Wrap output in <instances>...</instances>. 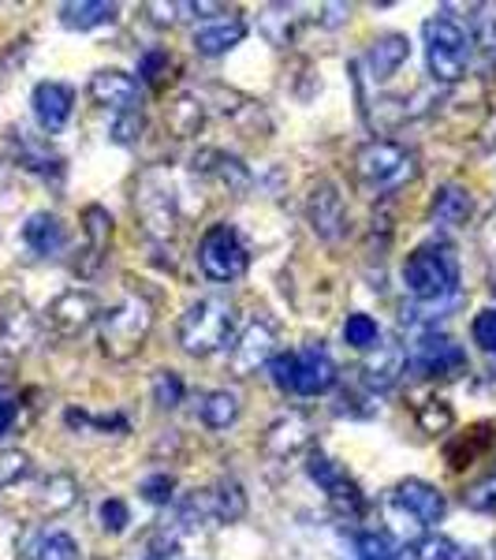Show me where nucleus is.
Listing matches in <instances>:
<instances>
[{"mask_svg": "<svg viewBox=\"0 0 496 560\" xmlns=\"http://www.w3.org/2000/svg\"><path fill=\"white\" fill-rule=\"evenodd\" d=\"M131 292L123 303L108 306L102 314V332H97V345L108 359L116 363H128L131 355H139V348L146 345L150 329H153V303L142 288H134V280H128Z\"/></svg>", "mask_w": 496, "mask_h": 560, "instance_id": "1", "label": "nucleus"}, {"mask_svg": "<svg viewBox=\"0 0 496 560\" xmlns=\"http://www.w3.org/2000/svg\"><path fill=\"white\" fill-rule=\"evenodd\" d=\"M403 284H408V292L422 303L452 300L459 288V258H456L452 243L437 240V243H422L418 250H411L408 261H403Z\"/></svg>", "mask_w": 496, "mask_h": 560, "instance_id": "2", "label": "nucleus"}, {"mask_svg": "<svg viewBox=\"0 0 496 560\" xmlns=\"http://www.w3.org/2000/svg\"><path fill=\"white\" fill-rule=\"evenodd\" d=\"M422 38H426V65L437 83H459L471 68L474 57V38L456 15L437 12L429 15L422 26Z\"/></svg>", "mask_w": 496, "mask_h": 560, "instance_id": "3", "label": "nucleus"}, {"mask_svg": "<svg viewBox=\"0 0 496 560\" xmlns=\"http://www.w3.org/2000/svg\"><path fill=\"white\" fill-rule=\"evenodd\" d=\"M236 332V311L232 303L216 300V295H205V300L191 303L179 318V348L187 355H213L232 340Z\"/></svg>", "mask_w": 496, "mask_h": 560, "instance_id": "4", "label": "nucleus"}, {"mask_svg": "<svg viewBox=\"0 0 496 560\" xmlns=\"http://www.w3.org/2000/svg\"><path fill=\"white\" fill-rule=\"evenodd\" d=\"M355 176L366 191L385 195L418 176V158H414L408 147H400V142L377 139V142H366V147L355 153Z\"/></svg>", "mask_w": 496, "mask_h": 560, "instance_id": "5", "label": "nucleus"}, {"mask_svg": "<svg viewBox=\"0 0 496 560\" xmlns=\"http://www.w3.org/2000/svg\"><path fill=\"white\" fill-rule=\"evenodd\" d=\"M273 385L284 388V393H295V396H321L336 385V363L329 359V351L310 345L303 351H284L276 355L273 363Z\"/></svg>", "mask_w": 496, "mask_h": 560, "instance_id": "6", "label": "nucleus"}, {"mask_svg": "<svg viewBox=\"0 0 496 560\" xmlns=\"http://www.w3.org/2000/svg\"><path fill=\"white\" fill-rule=\"evenodd\" d=\"M198 266H202L205 277L221 280V284L247 273L250 250H247V243H243L236 224L221 221V224H210V229H205L202 243H198Z\"/></svg>", "mask_w": 496, "mask_h": 560, "instance_id": "7", "label": "nucleus"}, {"mask_svg": "<svg viewBox=\"0 0 496 560\" xmlns=\"http://www.w3.org/2000/svg\"><path fill=\"white\" fill-rule=\"evenodd\" d=\"M134 213L153 240H168L176 232V191L165 168L142 173L139 187H134Z\"/></svg>", "mask_w": 496, "mask_h": 560, "instance_id": "8", "label": "nucleus"}, {"mask_svg": "<svg viewBox=\"0 0 496 560\" xmlns=\"http://www.w3.org/2000/svg\"><path fill=\"white\" fill-rule=\"evenodd\" d=\"M247 512V493L236 478H221L210 490H198L184 504V523H236Z\"/></svg>", "mask_w": 496, "mask_h": 560, "instance_id": "9", "label": "nucleus"}, {"mask_svg": "<svg viewBox=\"0 0 496 560\" xmlns=\"http://www.w3.org/2000/svg\"><path fill=\"white\" fill-rule=\"evenodd\" d=\"M408 366L418 377H456L467 370V351L448 337L426 332L422 340H414L408 351Z\"/></svg>", "mask_w": 496, "mask_h": 560, "instance_id": "10", "label": "nucleus"}, {"mask_svg": "<svg viewBox=\"0 0 496 560\" xmlns=\"http://www.w3.org/2000/svg\"><path fill=\"white\" fill-rule=\"evenodd\" d=\"M306 471H310L314 482H318L321 490L329 493L332 509H336L340 516H363L366 497H363V490H358L355 478H351V475L344 471V467L336 464V459L314 453V456H310V464H306Z\"/></svg>", "mask_w": 496, "mask_h": 560, "instance_id": "11", "label": "nucleus"}, {"mask_svg": "<svg viewBox=\"0 0 496 560\" xmlns=\"http://www.w3.org/2000/svg\"><path fill=\"white\" fill-rule=\"evenodd\" d=\"M273 348H276V329L269 322H250L247 329L239 332V340L228 351V370L236 377H250L258 374V366L273 363Z\"/></svg>", "mask_w": 496, "mask_h": 560, "instance_id": "12", "label": "nucleus"}, {"mask_svg": "<svg viewBox=\"0 0 496 560\" xmlns=\"http://www.w3.org/2000/svg\"><path fill=\"white\" fill-rule=\"evenodd\" d=\"M314 438H318V430H314V422L306 419L303 411H287L281 419L273 422V427L265 430V438H261V448H265L269 456L276 459H292L306 453V448L314 445Z\"/></svg>", "mask_w": 496, "mask_h": 560, "instance_id": "13", "label": "nucleus"}, {"mask_svg": "<svg viewBox=\"0 0 496 560\" xmlns=\"http://www.w3.org/2000/svg\"><path fill=\"white\" fill-rule=\"evenodd\" d=\"M97 300L90 292H64L57 295V300L49 303V311H45V322H49V329L57 332V337H79V332L86 329L90 322L97 318Z\"/></svg>", "mask_w": 496, "mask_h": 560, "instance_id": "14", "label": "nucleus"}, {"mask_svg": "<svg viewBox=\"0 0 496 560\" xmlns=\"http://www.w3.org/2000/svg\"><path fill=\"white\" fill-rule=\"evenodd\" d=\"M496 453V422H474L471 430L456 433L445 445V464L452 471H467V467L482 464Z\"/></svg>", "mask_w": 496, "mask_h": 560, "instance_id": "15", "label": "nucleus"}, {"mask_svg": "<svg viewBox=\"0 0 496 560\" xmlns=\"http://www.w3.org/2000/svg\"><path fill=\"white\" fill-rule=\"evenodd\" d=\"M83 258L75 261L79 277H94L102 269L108 255V243H113V217L105 206H86L83 210Z\"/></svg>", "mask_w": 496, "mask_h": 560, "instance_id": "16", "label": "nucleus"}, {"mask_svg": "<svg viewBox=\"0 0 496 560\" xmlns=\"http://www.w3.org/2000/svg\"><path fill=\"white\" fill-rule=\"evenodd\" d=\"M90 97H94V105H102L116 116L139 113V83L116 68L97 71V75L90 79Z\"/></svg>", "mask_w": 496, "mask_h": 560, "instance_id": "17", "label": "nucleus"}, {"mask_svg": "<svg viewBox=\"0 0 496 560\" xmlns=\"http://www.w3.org/2000/svg\"><path fill=\"white\" fill-rule=\"evenodd\" d=\"M306 217H310V229L318 232L321 240H336L347 224L344 195H340L332 184H318L310 191V202H306Z\"/></svg>", "mask_w": 496, "mask_h": 560, "instance_id": "18", "label": "nucleus"}, {"mask_svg": "<svg viewBox=\"0 0 496 560\" xmlns=\"http://www.w3.org/2000/svg\"><path fill=\"white\" fill-rule=\"evenodd\" d=\"M395 504H400L408 516H414L418 523H426V527L440 523V520H445V512H448L445 493H440L437 486L422 482V478H408V482L395 486Z\"/></svg>", "mask_w": 496, "mask_h": 560, "instance_id": "19", "label": "nucleus"}, {"mask_svg": "<svg viewBox=\"0 0 496 560\" xmlns=\"http://www.w3.org/2000/svg\"><path fill=\"white\" fill-rule=\"evenodd\" d=\"M34 116H38L42 131L57 135L64 131V124L71 120V105H75V90L68 83H38L34 86Z\"/></svg>", "mask_w": 496, "mask_h": 560, "instance_id": "20", "label": "nucleus"}, {"mask_svg": "<svg viewBox=\"0 0 496 560\" xmlns=\"http://www.w3.org/2000/svg\"><path fill=\"white\" fill-rule=\"evenodd\" d=\"M243 38H247V23H243L239 15H232V20H213L194 31V52L198 57H224V52L236 49Z\"/></svg>", "mask_w": 496, "mask_h": 560, "instance_id": "21", "label": "nucleus"}, {"mask_svg": "<svg viewBox=\"0 0 496 560\" xmlns=\"http://www.w3.org/2000/svg\"><path fill=\"white\" fill-rule=\"evenodd\" d=\"M8 142H12V150H15V161H20L23 168H31V173H38V176H60L64 173V161L57 158V153L49 150V142H38V139H31L26 131H8Z\"/></svg>", "mask_w": 496, "mask_h": 560, "instance_id": "22", "label": "nucleus"}, {"mask_svg": "<svg viewBox=\"0 0 496 560\" xmlns=\"http://www.w3.org/2000/svg\"><path fill=\"white\" fill-rule=\"evenodd\" d=\"M408 57H411V42L403 38V34H385V38H377L366 52L369 75H374L377 83H385V79H392L395 71L408 65Z\"/></svg>", "mask_w": 496, "mask_h": 560, "instance_id": "23", "label": "nucleus"}, {"mask_svg": "<svg viewBox=\"0 0 496 560\" xmlns=\"http://www.w3.org/2000/svg\"><path fill=\"white\" fill-rule=\"evenodd\" d=\"M403 374H408V348H400V345H389V348L377 345V355L363 366L366 385L377 388V393L392 388Z\"/></svg>", "mask_w": 496, "mask_h": 560, "instance_id": "24", "label": "nucleus"}, {"mask_svg": "<svg viewBox=\"0 0 496 560\" xmlns=\"http://www.w3.org/2000/svg\"><path fill=\"white\" fill-rule=\"evenodd\" d=\"M64 240H68L64 224H60V217H52V213H34L31 221L23 224V243L42 258L64 250Z\"/></svg>", "mask_w": 496, "mask_h": 560, "instance_id": "25", "label": "nucleus"}, {"mask_svg": "<svg viewBox=\"0 0 496 560\" xmlns=\"http://www.w3.org/2000/svg\"><path fill=\"white\" fill-rule=\"evenodd\" d=\"M120 15L116 4H105V0H79V4H64L60 8V23L68 31H94V26H108Z\"/></svg>", "mask_w": 496, "mask_h": 560, "instance_id": "26", "label": "nucleus"}, {"mask_svg": "<svg viewBox=\"0 0 496 560\" xmlns=\"http://www.w3.org/2000/svg\"><path fill=\"white\" fill-rule=\"evenodd\" d=\"M471 195L463 191V187L448 184L440 187L437 198H433V224H440V229H459V224H467V217H471Z\"/></svg>", "mask_w": 496, "mask_h": 560, "instance_id": "27", "label": "nucleus"}, {"mask_svg": "<svg viewBox=\"0 0 496 560\" xmlns=\"http://www.w3.org/2000/svg\"><path fill=\"white\" fill-rule=\"evenodd\" d=\"M400 560H477V553L445 535H426L414 546H403Z\"/></svg>", "mask_w": 496, "mask_h": 560, "instance_id": "28", "label": "nucleus"}, {"mask_svg": "<svg viewBox=\"0 0 496 560\" xmlns=\"http://www.w3.org/2000/svg\"><path fill=\"white\" fill-rule=\"evenodd\" d=\"M239 396L228 393V388H213V393L202 396V404H198V415H202V422L210 430H228L232 422L239 419Z\"/></svg>", "mask_w": 496, "mask_h": 560, "instance_id": "29", "label": "nucleus"}, {"mask_svg": "<svg viewBox=\"0 0 496 560\" xmlns=\"http://www.w3.org/2000/svg\"><path fill=\"white\" fill-rule=\"evenodd\" d=\"M31 560H79V541L64 535V530H45L34 538V546L26 549Z\"/></svg>", "mask_w": 496, "mask_h": 560, "instance_id": "30", "label": "nucleus"}, {"mask_svg": "<svg viewBox=\"0 0 496 560\" xmlns=\"http://www.w3.org/2000/svg\"><path fill=\"white\" fill-rule=\"evenodd\" d=\"M71 501H75V482H71L68 475H52L38 497V509L49 512V516H57V512L71 509Z\"/></svg>", "mask_w": 496, "mask_h": 560, "instance_id": "31", "label": "nucleus"}, {"mask_svg": "<svg viewBox=\"0 0 496 560\" xmlns=\"http://www.w3.org/2000/svg\"><path fill=\"white\" fill-rule=\"evenodd\" d=\"M452 422H456L452 404L440 400V396H433V400L418 404V427H422V433H433V438H437V433L452 430Z\"/></svg>", "mask_w": 496, "mask_h": 560, "instance_id": "32", "label": "nucleus"}, {"mask_svg": "<svg viewBox=\"0 0 496 560\" xmlns=\"http://www.w3.org/2000/svg\"><path fill=\"white\" fill-rule=\"evenodd\" d=\"M355 549H358V560H400L403 553V546H395L385 530H366V535H358Z\"/></svg>", "mask_w": 496, "mask_h": 560, "instance_id": "33", "label": "nucleus"}, {"mask_svg": "<svg viewBox=\"0 0 496 560\" xmlns=\"http://www.w3.org/2000/svg\"><path fill=\"white\" fill-rule=\"evenodd\" d=\"M168 124H173L176 135H194L202 128V102H198V97H179V102L168 108Z\"/></svg>", "mask_w": 496, "mask_h": 560, "instance_id": "34", "label": "nucleus"}, {"mask_svg": "<svg viewBox=\"0 0 496 560\" xmlns=\"http://www.w3.org/2000/svg\"><path fill=\"white\" fill-rule=\"evenodd\" d=\"M344 340L351 348H377V340H381V329H377V322L369 318V314H351L344 322Z\"/></svg>", "mask_w": 496, "mask_h": 560, "instance_id": "35", "label": "nucleus"}, {"mask_svg": "<svg viewBox=\"0 0 496 560\" xmlns=\"http://www.w3.org/2000/svg\"><path fill=\"white\" fill-rule=\"evenodd\" d=\"M153 400H157L161 408H176V404L184 400V377H179L176 370H161V374L153 377Z\"/></svg>", "mask_w": 496, "mask_h": 560, "instance_id": "36", "label": "nucleus"}, {"mask_svg": "<svg viewBox=\"0 0 496 560\" xmlns=\"http://www.w3.org/2000/svg\"><path fill=\"white\" fill-rule=\"evenodd\" d=\"M168 68H173V57H168V49H146L142 52V65H139V75L146 79L150 86H161L168 75Z\"/></svg>", "mask_w": 496, "mask_h": 560, "instance_id": "37", "label": "nucleus"}, {"mask_svg": "<svg viewBox=\"0 0 496 560\" xmlns=\"http://www.w3.org/2000/svg\"><path fill=\"white\" fill-rule=\"evenodd\" d=\"M97 520H102V527L108 535H120V530L131 523V509L120 501V497H108V501H102V509H97Z\"/></svg>", "mask_w": 496, "mask_h": 560, "instance_id": "38", "label": "nucleus"}, {"mask_svg": "<svg viewBox=\"0 0 496 560\" xmlns=\"http://www.w3.org/2000/svg\"><path fill=\"white\" fill-rule=\"evenodd\" d=\"M31 475V456L26 453H0V486H15Z\"/></svg>", "mask_w": 496, "mask_h": 560, "instance_id": "39", "label": "nucleus"}, {"mask_svg": "<svg viewBox=\"0 0 496 560\" xmlns=\"http://www.w3.org/2000/svg\"><path fill=\"white\" fill-rule=\"evenodd\" d=\"M463 504L474 512H496V475L485 478V482L471 486V490L463 493Z\"/></svg>", "mask_w": 496, "mask_h": 560, "instance_id": "40", "label": "nucleus"}, {"mask_svg": "<svg viewBox=\"0 0 496 560\" xmlns=\"http://www.w3.org/2000/svg\"><path fill=\"white\" fill-rule=\"evenodd\" d=\"M173 490H176V478L168 471L150 475L146 482H142V497H146L150 504H168V501H173Z\"/></svg>", "mask_w": 496, "mask_h": 560, "instance_id": "41", "label": "nucleus"}, {"mask_svg": "<svg viewBox=\"0 0 496 560\" xmlns=\"http://www.w3.org/2000/svg\"><path fill=\"white\" fill-rule=\"evenodd\" d=\"M474 345H482L485 351H496V311H482L474 318Z\"/></svg>", "mask_w": 496, "mask_h": 560, "instance_id": "42", "label": "nucleus"}, {"mask_svg": "<svg viewBox=\"0 0 496 560\" xmlns=\"http://www.w3.org/2000/svg\"><path fill=\"white\" fill-rule=\"evenodd\" d=\"M139 131H142V116L139 113H128V116H116V124H113V139L116 142H134L139 139Z\"/></svg>", "mask_w": 496, "mask_h": 560, "instance_id": "43", "label": "nucleus"}, {"mask_svg": "<svg viewBox=\"0 0 496 560\" xmlns=\"http://www.w3.org/2000/svg\"><path fill=\"white\" fill-rule=\"evenodd\" d=\"M15 415H20V404H15L12 396H0V438L15 427Z\"/></svg>", "mask_w": 496, "mask_h": 560, "instance_id": "44", "label": "nucleus"}, {"mask_svg": "<svg viewBox=\"0 0 496 560\" xmlns=\"http://www.w3.org/2000/svg\"><path fill=\"white\" fill-rule=\"evenodd\" d=\"M4 329H8V318H4V311H0V337H4Z\"/></svg>", "mask_w": 496, "mask_h": 560, "instance_id": "45", "label": "nucleus"}, {"mask_svg": "<svg viewBox=\"0 0 496 560\" xmlns=\"http://www.w3.org/2000/svg\"><path fill=\"white\" fill-rule=\"evenodd\" d=\"M150 560H161V553H153V557H150Z\"/></svg>", "mask_w": 496, "mask_h": 560, "instance_id": "46", "label": "nucleus"}]
</instances>
